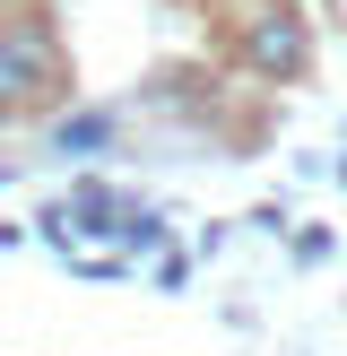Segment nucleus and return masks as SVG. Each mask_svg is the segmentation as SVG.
Masks as SVG:
<instances>
[{
	"label": "nucleus",
	"instance_id": "f257e3e1",
	"mask_svg": "<svg viewBox=\"0 0 347 356\" xmlns=\"http://www.w3.org/2000/svg\"><path fill=\"white\" fill-rule=\"evenodd\" d=\"M69 96V61H61V35L44 17H9L0 26V122L17 113H44V104Z\"/></svg>",
	"mask_w": 347,
	"mask_h": 356
},
{
	"label": "nucleus",
	"instance_id": "f03ea898",
	"mask_svg": "<svg viewBox=\"0 0 347 356\" xmlns=\"http://www.w3.org/2000/svg\"><path fill=\"white\" fill-rule=\"evenodd\" d=\"M243 61L260 70V79H304V61H312V26L295 9H260L252 26H243Z\"/></svg>",
	"mask_w": 347,
	"mask_h": 356
},
{
	"label": "nucleus",
	"instance_id": "7ed1b4c3",
	"mask_svg": "<svg viewBox=\"0 0 347 356\" xmlns=\"http://www.w3.org/2000/svg\"><path fill=\"white\" fill-rule=\"evenodd\" d=\"M104 139H113V113H78V122H61V131H52V148L78 156V148H104Z\"/></svg>",
	"mask_w": 347,
	"mask_h": 356
}]
</instances>
